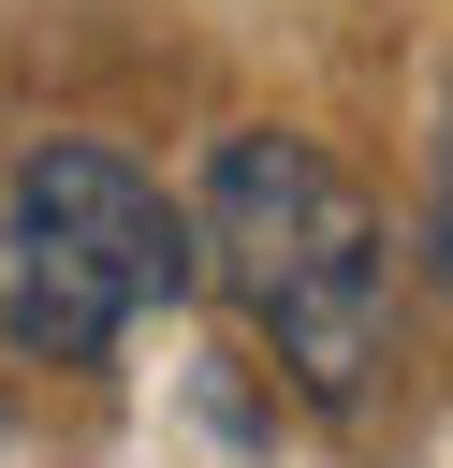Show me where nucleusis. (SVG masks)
<instances>
[{
    "label": "nucleus",
    "mask_w": 453,
    "mask_h": 468,
    "mask_svg": "<svg viewBox=\"0 0 453 468\" xmlns=\"http://www.w3.org/2000/svg\"><path fill=\"white\" fill-rule=\"evenodd\" d=\"M190 263L219 278V307L248 322V351L292 366V395H321V410L380 395V366H395V234H380V205L321 146L234 132L205 161Z\"/></svg>",
    "instance_id": "f257e3e1"
},
{
    "label": "nucleus",
    "mask_w": 453,
    "mask_h": 468,
    "mask_svg": "<svg viewBox=\"0 0 453 468\" xmlns=\"http://www.w3.org/2000/svg\"><path fill=\"white\" fill-rule=\"evenodd\" d=\"M175 292H190V219L117 146L15 161V205H0V336L29 366H102Z\"/></svg>",
    "instance_id": "f03ea898"
}]
</instances>
